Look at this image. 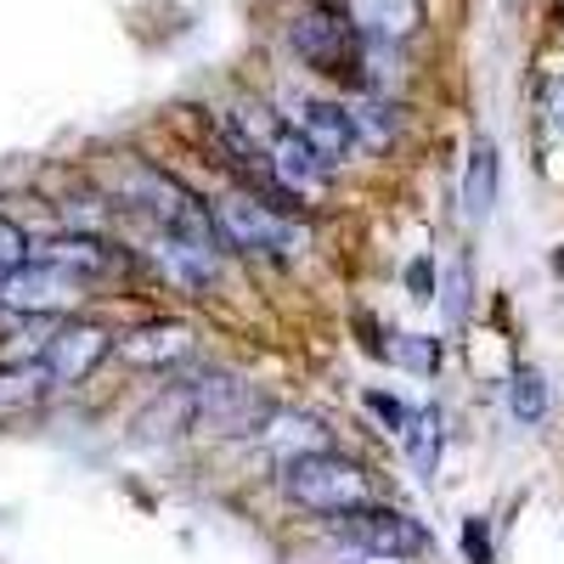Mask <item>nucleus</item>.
Returning <instances> with one entry per match:
<instances>
[{"instance_id": "f257e3e1", "label": "nucleus", "mask_w": 564, "mask_h": 564, "mask_svg": "<svg viewBox=\"0 0 564 564\" xmlns=\"http://www.w3.org/2000/svg\"><path fill=\"white\" fill-rule=\"evenodd\" d=\"M215 220V243L231 254H254V260H294L305 249V226L276 215L265 204H254L249 193H226L209 204Z\"/></svg>"}, {"instance_id": "f03ea898", "label": "nucleus", "mask_w": 564, "mask_h": 564, "mask_svg": "<svg viewBox=\"0 0 564 564\" xmlns=\"http://www.w3.org/2000/svg\"><path fill=\"white\" fill-rule=\"evenodd\" d=\"M181 401H186L193 430L215 441H254L265 430V417L276 412L249 379H231V372H204L193 390H181Z\"/></svg>"}, {"instance_id": "7ed1b4c3", "label": "nucleus", "mask_w": 564, "mask_h": 564, "mask_svg": "<svg viewBox=\"0 0 564 564\" xmlns=\"http://www.w3.org/2000/svg\"><path fill=\"white\" fill-rule=\"evenodd\" d=\"M282 491L305 513H350V508L372 502V475L339 452H316L300 463H282Z\"/></svg>"}, {"instance_id": "20e7f679", "label": "nucleus", "mask_w": 564, "mask_h": 564, "mask_svg": "<svg viewBox=\"0 0 564 564\" xmlns=\"http://www.w3.org/2000/svg\"><path fill=\"white\" fill-rule=\"evenodd\" d=\"M130 198H135V209L148 215L159 231H170V238L220 249V243H215L209 204H204L186 181H175V175H164V170H148V164H141V170H130Z\"/></svg>"}, {"instance_id": "39448f33", "label": "nucleus", "mask_w": 564, "mask_h": 564, "mask_svg": "<svg viewBox=\"0 0 564 564\" xmlns=\"http://www.w3.org/2000/svg\"><path fill=\"white\" fill-rule=\"evenodd\" d=\"M327 525H334V536L356 553H384V558H412L430 547V531H423L412 513L401 508H384V502H361L350 513H327Z\"/></svg>"}, {"instance_id": "423d86ee", "label": "nucleus", "mask_w": 564, "mask_h": 564, "mask_svg": "<svg viewBox=\"0 0 564 564\" xmlns=\"http://www.w3.org/2000/svg\"><path fill=\"white\" fill-rule=\"evenodd\" d=\"M289 45H294V57H300L305 68L334 74V79H356V68H361V45H367V40L350 29L345 12L316 7V12H300V18L289 23Z\"/></svg>"}, {"instance_id": "0eeeda50", "label": "nucleus", "mask_w": 564, "mask_h": 564, "mask_svg": "<svg viewBox=\"0 0 564 564\" xmlns=\"http://www.w3.org/2000/svg\"><path fill=\"white\" fill-rule=\"evenodd\" d=\"M79 300H85V282H74L68 271L45 265V260H29V265L0 276V305H7L12 316H23V322H57Z\"/></svg>"}, {"instance_id": "6e6552de", "label": "nucleus", "mask_w": 564, "mask_h": 564, "mask_svg": "<svg viewBox=\"0 0 564 564\" xmlns=\"http://www.w3.org/2000/svg\"><path fill=\"white\" fill-rule=\"evenodd\" d=\"M108 356H113V334H108V327H97V322H63L52 334V345H45L40 367H45V379H52V384L68 390V384H85Z\"/></svg>"}, {"instance_id": "1a4fd4ad", "label": "nucleus", "mask_w": 564, "mask_h": 564, "mask_svg": "<svg viewBox=\"0 0 564 564\" xmlns=\"http://www.w3.org/2000/svg\"><path fill=\"white\" fill-rule=\"evenodd\" d=\"M113 356L141 372H170L193 356V327L186 322H141L124 339H113Z\"/></svg>"}, {"instance_id": "9d476101", "label": "nucleus", "mask_w": 564, "mask_h": 564, "mask_svg": "<svg viewBox=\"0 0 564 564\" xmlns=\"http://www.w3.org/2000/svg\"><path fill=\"white\" fill-rule=\"evenodd\" d=\"M40 260L57 265V271H68L74 282H85V289L124 271V254H119L108 238H90V231H63V238H45V243H40Z\"/></svg>"}, {"instance_id": "9b49d317", "label": "nucleus", "mask_w": 564, "mask_h": 564, "mask_svg": "<svg viewBox=\"0 0 564 564\" xmlns=\"http://www.w3.org/2000/svg\"><path fill=\"white\" fill-rule=\"evenodd\" d=\"M254 441L265 446L271 463H300V457H316V452H334V441H327V423H322L316 412H300V406H276Z\"/></svg>"}, {"instance_id": "f8f14e48", "label": "nucleus", "mask_w": 564, "mask_h": 564, "mask_svg": "<svg viewBox=\"0 0 564 564\" xmlns=\"http://www.w3.org/2000/svg\"><path fill=\"white\" fill-rule=\"evenodd\" d=\"M148 260L175 282V289H186V294H209L215 276H220V254H215V249L186 243V238H170V231H159V238H153Z\"/></svg>"}, {"instance_id": "ddd939ff", "label": "nucleus", "mask_w": 564, "mask_h": 564, "mask_svg": "<svg viewBox=\"0 0 564 564\" xmlns=\"http://www.w3.org/2000/svg\"><path fill=\"white\" fill-rule=\"evenodd\" d=\"M260 159H265L282 181H289L300 198H305V193H316V186L327 181V164L305 148V135H300L294 124H282V119H276V124H271V135L260 141Z\"/></svg>"}, {"instance_id": "4468645a", "label": "nucleus", "mask_w": 564, "mask_h": 564, "mask_svg": "<svg viewBox=\"0 0 564 564\" xmlns=\"http://www.w3.org/2000/svg\"><path fill=\"white\" fill-rule=\"evenodd\" d=\"M294 130L305 135V148H311L327 170L345 164V159L356 153V130H350V113H345L339 102H305L300 119H294Z\"/></svg>"}, {"instance_id": "2eb2a0df", "label": "nucleus", "mask_w": 564, "mask_h": 564, "mask_svg": "<svg viewBox=\"0 0 564 564\" xmlns=\"http://www.w3.org/2000/svg\"><path fill=\"white\" fill-rule=\"evenodd\" d=\"M350 29L367 40V45H395L406 34H417L423 23V7L417 0H350Z\"/></svg>"}, {"instance_id": "dca6fc26", "label": "nucleus", "mask_w": 564, "mask_h": 564, "mask_svg": "<svg viewBox=\"0 0 564 564\" xmlns=\"http://www.w3.org/2000/svg\"><path fill=\"white\" fill-rule=\"evenodd\" d=\"M497 186H502V159H497L491 141L480 135L475 148H468V164H463V215L475 226L497 209Z\"/></svg>"}, {"instance_id": "f3484780", "label": "nucleus", "mask_w": 564, "mask_h": 564, "mask_svg": "<svg viewBox=\"0 0 564 564\" xmlns=\"http://www.w3.org/2000/svg\"><path fill=\"white\" fill-rule=\"evenodd\" d=\"M401 441H406V457H412V468H417V480H430V475H435V463H441V441H446V430H441V406H417V412H406Z\"/></svg>"}, {"instance_id": "a211bd4d", "label": "nucleus", "mask_w": 564, "mask_h": 564, "mask_svg": "<svg viewBox=\"0 0 564 564\" xmlns=\"http://www.w3.org/2000/svg\"><path fill=\"white\" fill-rule=\"evenodd\" d=\"M45 390H52V379H45L40 361H34V367H7V372H0V417L29 412Z\"/></svg>"}, {"instance_id": "6ab92c4d", "label": "nucleus", "mask_w": 564, "mask_h": 564, "mask_svg": "<svg viewBox=\"0 0 564 564\" xmlns=\"http://www.w3.org/2000/svg\"><path fill=\"white\" fill-rule=\"evenodd\" d=\"M508 412L520 417L525 430L547 417V379H542L536 367H513V379H508Z\"/></svg>"}, {"instance_id": "aec40b11", "label": "nucleus", "mask_w": 564, "mask_h": 564, "mask_svg": "<svg viewBox=\"0 0 564 564\" xmlns=\"http://www.w3.org/2000/svg\"><path fill=\"white\" fill-rule=\"evenodd\" d=\"M384 356L406 372H435L441 367V345L435 339H417V334H401L395 345H384Z\"/></svg>"}, {"instance_id": "412c9836", "label": "nucleus", "mask_w": 564, "mask_h": 564, "mask_svg": "<svg viewBox=\"0 0 564 564\" xmlns=\"http://www.w3.org/2000/svg\"><path fill=\"white\" fill-rule=\"evenodd\" d=\"M345 113H350L356 141H367V148H384V141L395 135V119H390V108H379V102H361V108H345Z\"/></svg>"}, {"instance_id": "4be33fe9", "label": "nucleus", "mask_w": 564, "mask_h": 564, "mask_svg": "<svg viewBox=\"0 0 564 564\" xmlns=\"http://www.w3.org/2000/svg\"><path fill=\"white\" fill-rule=\"evenodd\" d=\"M34 260V249H29V238H23V226L0 209V271H18V265H29Z\"/></svg>"}, {"instance_id": "5701e85b", "label": "nucleus", "mask_w": 564, "mask_h": 564, "mask_svg": "<svg viewBox=\"0 0 564 564\" xmlns=\"http://www.w3.org/2000/svg\"><path fill=\"white\" fill-rule=\"evenodd\" d=\"M542 124L553 141H564V79H542Z\"/></svg>"}, {"instance_id": "b1692460", "label": "nucleus", "mask_w": 564, "mask_h": 564, "mask_svg": "<svg viewBox=\"0 0 564 564\" xmlns=\"http://www.w3.org/2000/svg\"><path fill=\"white\" fill-rule=\"evenodd\" d=\"M367 412L379 417L384 430H395V435H401V430H406V412H412V406H401V401H395V395H384V390H367Z\"/></svg>"}, {"instance_id": "393cba45", "label": "nucleus", "mask_w": 564, "mask_h": 564, "mask_svg": "<svg viewBox=\"0 0 564 564\" xmlns=\"http://www.w3.org/2000/svg\"><path fill=\"white\" fill-rule=\"evenodd\" d=\"M406 294H412L417 305L435 300V265H430V260H412V265H406Z\"/></svg>"}, {"instance_id": "a878e982", "label": "nucleus", "mask_w": 564, "mask_h": 564, "mask_svg": "<svg viewBox=\"0 0 564 564\" xmlns=\"http://www.w3.org/2000/svg\"><path fill=\"white\" fill-rule=\"evenodd\" d=\"M463 553L475 564H491V536H486V520H468L463 525Z\"/></svg>"}, {"instance_id": "bb28decb", "label": "nucleus", "mask_w": 564, "mask_h": 564, "mask_svg": "<svg viewBox=\"0 0 564 564\" xmlns=\"http://www.w3.org/2000/svg\"><path fill=\"white\" fill-rule=\"evenodd\" d=\"M463 305H468V271L457 265V271H452V282H446V316H452V322H463Z\"/></svg>"}, {"instance_id": "cd10ccee", "label": "nucleus", "mask_w": 564, "mask_h": 564, "mask_svg": "<svg viewBox=\"0 0 564 564\" xmlns=\"http://www.w3.org/2000/svg\"><path fill=\"white\" fill-rule=\"evenodd\" d=\"M339 564H401V558H384V553H356V547H345V558Z\"/></svg>"}, {"instance_id": "c85d7f7f", "label": "nucleus", "mask_w": 564, "mask_h": 564, "mask_svg": "<svg viewBox=\"0 0 564 564\" xmlns=\"http://www.w3.org/2000/svg\"><path fill=\"white\" fill-rule=\"evenodd\" d=\"M7 327H12V311H7V305H0V334H7Z\"/></svg>"}, {"instance_id": "c756f323", "label": "nucleus", "mask_w": 564, "mask_h": 564, "mask_svg": "<svg viewBox=\"0 0 564 564\" xmlns=\"http://www.w3.org/2000/svg\"><path fill=\"white\" fill-rule=\"evenodd\" d=\"M553 265H558V276H564V249H558V260H553Z\"/></svg>"}, {"instance_id": "7c9ffc66", "label": "nucleus", "mask_w": 564, "mask_h": 564, "mask_svg": "<svg viewBox=\"0 0 564 564\" xmlns=\"http://www.w3.org/2000/svg\"><path fill=\"white\" fill-rule=\"evenodd\" d=\"M508 7H513V0H508Z\"/></svg>"}, {"instance_id": "2f4dec72", "label": "nucleus", "mask_w": 564, "mask_h": 564, "mask_svg": "<svg viewBox=\"0 0 564 564\" xmlns=\"http://www.w3.org/2000/svg\"><path fill=\"white\" fill-rule=\"evenodd\" d=\"M558 7H564V0H558Z\"/></svg>"}]
</instances>
